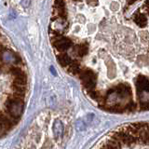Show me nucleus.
Listing matches in <instances>:
<instances>
[{
    "label": "nucleus",
    "mask_w": 149,
    "mask_h": 149,
    "mask_svg": "<svg viewBox=\"0 0 149 149\" xmlns=\"http://www.w3.org/2000/svg\"><path fill=\"white\" fill-rule=\"evenodd\" d=\"M130 98H132V90L130 86L121 84L107 92L105 104L108 107H111V110L122 111L127 109L128 107L127 104H124V102H132Z\"/></svg>",
    "instance_id": "obj_1"
},
{
    "label": "nucleus",
    "mask_w": 149,
    "mask_h": 149,
    "mask_svg": "<svg viewBox=\"0 0 149 149\" xmlns=\"http://www.w3.org/2000/svg\"><path fill=\"white\" fill-rule=\"evenodd\" d=\"M6 109L8 113L10 115L14 118H19L23 113V109H24V102L22 96H19L14 94L13 96L8 98L6 101Z\"/></svg>",
    "instance_id": "obj_2"
},
{
    "label": "nucleus",
    "mask_w": 149,
    "mask_h": 149,
    "mask_svg": "<svg viewBox=\"0 0 149 149\" xmlns=\"http://www.w3.org/2000/svg\"><path fill=\"white\" fill-rule=\"evenodd\" d=\"M136 88L139 100L142 106L144 105V109H147L148 105V79L144 76H139L136 79Z\"/></svg>",
    "instance_id": "obj_3"
},
{
    "label": "nucleus",
    "mask_w": 149,
    "mask_h": 149,
    "mask_svg": "<svg viewBox=\"0 0 149 149\" xmlns=\"http://www.w3.org/2000/svg\"><path fill=\"white\" fill-rule=\"evenodd\" d=\"M80 79L83 83L84 87H85L87 90L91 91L95 88L96 86V74L93 73L91 70H84L80 73Z\"/></svg>",
    "instance_id": "obj_4"
},
{
    "label": "nucleus",
    "mask_w": 149,
    "mask_h": 149,
    "mask_svg": "<svg viewBox=\"0 0 149 149\" xmlns=\"http://www.w3.org/2000/svg\"><path fill=\"white\" fill-rule=\"evenodd\" d=\"M72 45V41L67 37H61L54 42V47L60 52H63V51L67 50L69 48H71Z\"/></svg>",
    "instance_id": "obj_5"
},
{
    "label": "nucleus",
    "mask_w": 149,
    "mask_h": 149,
    "mask_svg": "<svg viewBox=\"0 0 149 149\" xmlns=\"http://www.w3.org/2000/svg\"><path fill=\"white\" fill-rule=\"evenodd\" d=\"M11 121L5 115H0V136L11 128Z\"/></svg>",
    "instance_id": "obj_6"
},
{
    "label": "nucleus",
    "mask_w": 149,
    "mask_h": 149,
    "mask_svg": "<svg viewBox=\"0 0 149 149\" xmlns=\"http://www.w3.org/2000/svg\"><path fill=\"white\" fill-rule=\"evenodd\" d=\"M9 71H10V73L13 74L15 78H24V79H26L25 74L23 73V71H22L21 68L12 66V67L9 68Z\"/></svg>",
    "instance_id": "obj_7"
},
{
    "label": "nucleus",
    "mask_w": 149,
    "mask_h": 149,
    "mask_svg": "<svg viewBox=\"0 0 149 149\" xmlns=\"http://www.w3.org/2000/svg\"><path fill=\"white\" fill-rule=\"evenodd\" d=\"M53 132L55 133V136L56 137H62L63 132V123L61 122V121L57 120L54 123Z\"/></svg>",
    "instance_id": "obj_8"
},
{
    "label": "nucleus",
    "mask_w": 149,
    "mask_h": 149,
    "mask_svg": "<svg viewBox=\"0 0 149 149\" xmlns=\"http://www.w3.org/2000/svg\"><path fill=\"white\" fill-rule=\"evenodd\" d=\"M74 51L77 53V55L82 57V56H85L88 53V47L86 45H77V46H74Z\"/></svg>",
    "instance_id": "obj_9"
},
{
    "label": "nucleus",
    "mask_w": 149,
    "mask_h": 149,
    "mask_svg": "<svg viewBox=\"0 0 149 149\" xmlns=\"http://www.w3.org/2000/svg\"><path fill=\"white\" fill-rule=\"evenodd\" d=\"M12 90L16 95L23 96L25 93V86L23 85H18V84H14L12 85Z\"/></svg>",
    "instance_id": "obj_10"
},
{
    "label": "nucleus",
    "mask_w": 149,
    "mask_h": 149,
    "mask_svg": "<svg viewBox=\"0 0 149 149\" xmlns=\"http://www.w3.org/2000/svg\"><path fill=\"white\" fill-rule=\"evenodd\" d=\"M58 61L61 65H63V66H67V65L72 62L70 57L65 53H62L61 55L58 56Z\"/></svg>",
    "instance_id": "obj_11"
},
{
    "label": "nucleus",
    "mask_w": 149,
    "mask_h": 149,
    "mask_svg": "<svg viewBox=\"0 0 149 149\" xmlns=\"http://www.w3.org/2000/svg\"><path fill=\"white\" fill-rule=\"evenodd\" d=\"M134 21L140 26H146L147 22L146 17L143 14H136V15H134Z\"/></svg>",
    "instance_id": "obj_12"
},
{
    "label": "nucleus",
    "mask_w": 149,
    "mask_h": 149,
    "mask_svg": "<svg viewBox=\"0 0 149 149\" xmlns=\"http://www.w3.org/2000/svg\"><path fill=\"white\" fill-rule=\"evenodd\" d=\"M55 7L58 9V11L60 12V15L62 17H64V3L63 0H55Z\"/></svg>",
    "instance_id": "obj_13"
},
{
    "label": "nucleus",
    "mask_w": 149,
    "mask_h": 149,
    "mask_svg": "<svg viewBox=\"0 0 149 149\" xmlns=\"http://www.w3.org/2000/svg\"><path fill=\"white\" fill-rule=\"evenodd\" d=\"M69 71L71 72L72 74H78L79 71H80V68H79V64L76 62H71L69 64Z\"/></svg>",
    "instance_id": "obj_14"
},
{
    "label": "nucleus",
    "mask_w": 149,
    "mask_h": 149,
    "mask_svg": "<svg viewBox=\"0 0 149 149\" xmlns=\"http://www.w3.org/2000/svg\"><path fill=\"white\" fill-rule=\"evenodd\" d=\"M87 2L88 5H91V6H96L98 4V0H87Z\"/></svg>",
    "instance_id": "obj_15"
},
{
    "label": "nucleus",
    "mask_w": 149,
    "mask_h": 149,
    "mask_svg": "<svg viewBox=\"0 0 149 149\" xmlns=\"http://www.w3.org/2000/svg\"><path fill=\"white\" fill-rule=\"evenodd\" d=\"M4 48H3V47H1V46H0V57H1V55H2V53L4 52Z\"/></svg>",
    "instance_id": "obj_16"
}]
</instances>
